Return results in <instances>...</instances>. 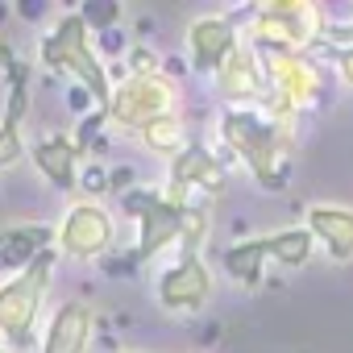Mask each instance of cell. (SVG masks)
<instances>
[{
    "instance_id": "1",
    "label": "cell",
    "mask_w": 353,
    "mask_h": 353,
    "mask_svg": "<svg viewBox=\"0 0 353 353\" xmlns=\"http://www.w3.org/2000/svg\"><path fill=\"white\" fill-rule=\"evenodd\" d=\"M216 137L225 145V162H241L262 192H283L291 179L295 125L274 121L262 108H225L216 121Z\"/></svg>"
},
{
    "instance_id": "2",
    "label": "cell",
    "mask_w": 353,
    "mask_h": 353,
    "mask_svg": "<svg viewBox=\"0 0 353 353\" xmlns=\"http://www.w3.org/2000/svg\"><path fill=\"white\" fill-rule=\"evenodd\" d=\"M245 46L254 54H312L324 38V13L312 0H266L250 9Z\"/></svg>"
},
{
    "instance_id": "3",
    "label": "cell",
    "mask_w": 353,
    "mask_h": 353,
    "mask_svg": "<svg viewBox=\"0 0 353 353\" xmlns=\"http://www.w3.org/2000/svg\"><path fill=\"white\" fill-rule=\"evenodd\" d=\"M38 54H42V67H46V71L75 79V83L92 96V104H96L100 112L108 108V100H112V79H108V71H104V63H100V54H96V46H92V30L83 26L79 13L59 17L54 30L42 38Z\"/></svg>"
},
{
    "instance_id": "4",
    "label": "cell",
    "mask_w": 353,
    "mask_h": 353,
    "mask_svg": "<svg viewBox=\"0 0 353 353\" xmlns=\"http://www.w3.org/2000/svg\"><path fill=\"white\" fill-rule=\"evenodd\" d=\"M121 208L137 221V245L129 250L133 266L154 262V254H162L166 245H179L188 212H192V196L166 188H129L121 196Z\"/></svg>"
},
{
    "instance_id": "5",
    "label": "cell",
    "mask_w": 353,
    "mask_h": 353,
    "mask_svg": "<svg viewBox=\"0 0 353 353\" xmlns=\"http://www.w3.org/2000/svg\"><path fill=\"white\" fill-rule=\"evenodd\" d=\"M262 63V112H270L274 121L295 125V117L312 104L324 100L328 92V75L312 54H258Z\"/></svg>"
},
{
    "instance_id": "6",
    "label": "cell",
    "mask_w": 353,
    "mask_h": 353,
    "mask_svg": "<svg viewBox=\"0 0 353 353\" xmlns=\"http://www.w3.org/2000/svg\"><path fill=\"white\" fill-rule=\"evenodd\" d=\"M54 262H59V250H46L26 270H17L9 283H0V336L9 341L13 353L34 345V324L42 316L46 295H50Z\"/></svg>"
},
{
    "instance_id": "7",
    "label": "cell",
    "mask_w": 353,
    "mask_h": 353,
    "mask_svg": "<svg viewBox=\"0 0 353 353\" xmlns=\"http://www.w3.org/2000/svg\"><path fill=\"white\" fill-rule=\"evenodd\" d=\"M174 96H179V83H174L166 71L162 75H125L112 88V100L104 108V121H112L117 129L141 133L154 121L174 112Z\"/></svg>"
},
{
    "instance_id": "8",
    "label": "cell",
    "mask_w": 353,
    "mask_h": 353,
    "mask_svg": "<svg viewBox=\"0 0 353 353\" xmlns=\"http://www.w3.org/2000/svg\"><path fill=\"white\" fill-rule=\"evenodd\" d=\"M54 241H59L63 258H71V262H96V258H108V250L117 241V225H112V216H108L104 204L79 200V204L67 208Z\"/></svg>"
},
{
    "instance_id": "9",
    "label": "cell",
    "mask_w": 353,
    "mask_h": 353,
    "mask_svg": "<svg viewBox=\"0 0 353 353\" xmlns=\"http://www.w3.org/2000/svg\"><path fill=\"white\" fill-rule=\"evenodd\" d=\"M212 266L204 262V254H179V262L166 266L158 274V303L170 316H192L212 299Z\"/></svg>"
},
{
    "instance_id": "10",
    "label": "cell",
    "mask_w": 353,
    "mask_h": 353,
    "mask_svg": "<svg viewBox=\"0 0 353 353\" xmlns=\"http://www.w3.org/2000/svg\"><path fill=\"white\" fill-rule=\"evenodd\" d=\"M170 188L174 192H200V196H225L229 188V162L221 154H212L200 141H188L179 154L170 158Z\"/></svg>"
},
{
    "instance_id": "11",
    "label": "cell",
    "mask_w": 353,
    "mask_h": 353,
    "mask_svg": "<svg viewBox=\"0 0 353 353\" xmlns=\"http://www.w3.org/2000/svg\"><path fill=\"white\" fill-rule=\"evenodd\" d=\"M237 46H241V26L233 17L204 13L188 26V54H192V71L200 75H216Z\"/></svg>"
},
{
    "instance_id": "12",
    "label": "cell",
    "mask_w": 353,
    "mask_h": 353,
    "mask_svg": "<svg viewBox=\"0 0 353 353\" xmlns=\"http://www.w3.org/2000/svg\"><path fill=\"white\" fill-rule=\"evenodd\" d=\"M212 79H216V92L225 96L229 108H262V96H266V88H262V63H258V54L245 42L225 59V67Z\"/></svg>"
},
{
    "instance_id": "13",
    "label": "cell",
    "mask_w": 353,
    "mask_h": 353,
    "mask_svg": "<svg viewBox=\"0 0 353 353\" xmlns=\"http://www.w3.org/2000/svg\"><path fill=\"white\" fill-rule=\"evenodd\" d=\"M303 229L312 233L316 245H324V254L332 262H353V208L345 204H307L303 212Z\"/></svg>"
},
{
    "instance_id": "14",
    "label": "cell",
    "mask_w": 353,
    "mask_h": 353,
    "mask_svg": "<svg viewBox=\"0 0 353 353\" xmlns=\"http://www.w3.org/2000/svg\"><path fill=\"white\" fill-rule=\"evenodd\" d=\"M92 328H96V316L88 303H79V299L59 303L42 332V353H88Z\"/></svg>"
},
{
    "instance_id": "15",
    "label": "cell",
    "mask_w": 353,
    "mask_h": 353,
    "mask_svg": "<svg viewBox=\"0 0 353 353\" xmlns=\"http://www.w3.org/2000/svg\"><path fill=\"white\" fill-rule=\"evenodd\" d=\"M34 166L50 179L54 192H79V170H83V154L75 145V137L67 133H50L34 145Z\"/></svg>"
},
{
    "instance_id": "16",
    "label": "cell",
    "mask_w": 353,
    "mask_h": 353,
    "mask_svg": "<svg viewBox=\"0 0 353 353\" xmlns=\"http://www.w3.org/2000/svg\"><path fill=\"white\" fill-rule=\"evenodd\" d=\"M50 229L46 225H9L0 229V266H17L26 270L38 254L50 250Z\"/></svg>"
},
{
    "instance_id": "17",
    "label": "cell",
    "mask_w": 353,
    "mask_h": 353,
    "mask_svg": "<svg viewBox=\"0 0 353 353\" xmlns=\"http://www.w3.org/2000/svg\"><path fill=\"white\" fill-rule=\"evenodd\" d=\"M262 250H266V258L270 262H279V266H307L312 262V254H316V241H312V233L303 229V225H295V229H279V233H270V237H262Z\"/></svg>"
},
{
    "instance_id": "18",
    "label": "cell",
    "mask_w": 353,
    "mask_h": 353,
    "mask_svg": "<svg viewBox=\"0 0 353 353\" xmlns=\"http://www.w3.org/2000/svg\"><path fill=\"white\" fill-rule=\"evenodd\" d=\"M266 250H262V237H250V241H237L225 250V270L241 283V287H262V270H266Z\"/></svg>"
},
{
    "instance_id": "19",
    "label": "cell",
    "mask_w": 353,
    "mask_h": 353,
    "mask_svg": "<svg viewBox=\"0 0 353 353\" xmlns=\"http://www.w3.org/2000/svg\"><path fill=\"white\" fill-rule=\"evenodd\" d=\"M141 137V145L150 150V154H162V158H174L183 145H188V125L179 121V112H170V117H162V121H154L150 129H141L137 133Z\"/></svg>"
},
{
    "instance_id": "20",
    "label": "cell",
    "mask_w": 353,
    "mask_h": 353,
    "mask_svg": "<svg viewBox=\"0 0 353 353\" xmlns=\"http://www.w3.org/2000/svg\"><path fill=\"white\" fill-rule=\"evenodd\" d=\"M79 17H83V26L88 30H117V21H121V5L117 0H88V5H79Z\"/></svg>"
},
{
    "instance_id": "21",
    "label": "cell",
    "mask_w": 353,
    "mask_h": 353,
    "mask_svg": "<svg viewBox=\"0 0 353 353\" xmlns=\"http://www.w3.org/2000/svg\"><path fill=\"white\" fill-rule=\"evenodd\" d=\"M26 158V137H21V125L13 121H0V170H9Z\"/></svg>"
},
{
    "instance_id": "22",
    "label": "cell",
    "mask_w": 353,
    "mask_h": 353,
    "mask_svg": "<svg viewBox=\"0 0 353 353\" xmlns=\"http://www.w3.org/2000/svg\"><path fill=\"white\" fill-rule=\"evenodd\" d=\"M332 67H336V75H341V83L345 88H353V42H341V46H332V42H320L316 46Z\"/></svg>"
},
{
    "instance_id": "23",
    "label": "cell",
    "mask_w": 353,
    "mask_h": 353,
    "mask_svg": "<svg viewBox=\"0 0 353 353\" xmlns=\"http://www.w3.org/2000/svg\"><path fill=\"white\" fill-rule=\"evenodd\" d=\"M79 192H108V170L104 166H83L79 170Z\"/></svg>"
},
{
    "instance_id": "24",
    "label": "cell",
    "mask_w": 353,
    "mask_h": 353,
    "mask_svg": "<svg viewBox=\"0 0 353 353\" xmlns=\"http://www.w3.org/2000/svg\"><path fill=\"white\" fill-rule=\"evenodd\" d=\"M100 50H108V54L117 59V54L125 50V38H121V30H104V34H100V42H96V54H100Z\"/></svg>"
},
{
    "instance_id": "25",
    "label": "cell",
    "mask_w": 353,
    "mask_h": 353,
    "mask_svg": "<svg viewBox=\"0 0 353 353\" xmlns=\"http://www.w3.org/2000/svg\"><path fill=\"white\" fill-rule=\"evenodd\" d=\"M13 13H21V17H42L46 5H26V0H21V5H13Z\"/></svg>"
},
{
    "instance_id": "26",
    "label": "cell",
    "mask_w": 353,
    "mask_h": 353,
    "mask_svg": "<svg viewBox=\"0 0 353 353\" xmlns=\"http://www.w3.org/2000/svg\"><path fill=\"white\" fill-rule=\"evenodd\" d=\"M0 353H13V349H9V345H0Z\"/></svg>"
}]
</instances>
